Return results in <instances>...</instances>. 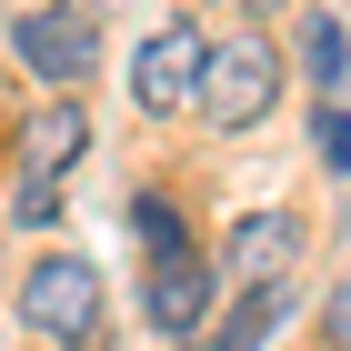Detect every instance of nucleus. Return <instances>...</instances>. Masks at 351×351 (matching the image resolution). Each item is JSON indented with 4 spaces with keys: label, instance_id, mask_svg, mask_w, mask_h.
Listing matches in <instances>:
<instances>
[{
    "label": "nucleus",
    "instance_id": "obj_4",
    "mask_svg": "<svg viewBox=\"0 0 351 351\" xmlns=\"http://www.w3.org/2000/svg\"><path fill=\"white\" fill-rule=\"evenodd\" d=\"M10 51H21L30 81L81 90L90 71H101V21H90V10H71V0H40V10H21V21H10Z\"/></svg>",
    "mask_w": 351,
    "mask_h": 351
},
{
    "label": "nucleus",
    "instance_id": "obj_2",
    "mask_svg": "<svg viewBox=\"0 0 351 351\" xmlns=\"http://www.w3.org/2000/svg\"><path fill=\"white\" fill-rule=\"evenodd\" d=\"M21 322L51 351H90L101 341V271H90L81 251H40V261L21 271Z\"/></svg>",
    "mask_w": 351,
    "mask_h": 351
},
{
    "label": "nucleus",
    "instance_id": "obj_5",
    "mask_svg": "<svg viewBox=\"0 0 351 351\" xmlns=\"http://www.w3.org/2000/svg\"><path fill=\"white\" fill-rule=\"evenodd\" d=\"M201 21H151V40L131 51V101L151 121H191V90H201Z\"/></svg>",
    "mask_w": 351,
    "mask_h": 351
},
{
    "label": "nucleus",
    "instance_id": "obj_8",
    "mask_svg": "<svg viewBox=\"0 0 351 351\" xmlns=\"http://www.w3.org/2000/svg\"><path fill=\"white\" fill-rule=\"evenodd\" d=\"M291 311H301V281H261V291H231V311H221V322L201 331L191 351H261L271 331L291 322Z\"/></svg>",
    "mask_w": 351,
    "mask_h": 351
},
{
    "label": "nucleus",
    "instance_id": "obj_9",
    "mask_svg": "<svg viewBox=\"0 0 351 351\" xmlns=\"http://www.w3.org/2000/svg\"><path fill=\"white\" fill-rule=\"evenodd\" d=\"M291 60L311 71V90H322V101H341V0H311V10H301Z\"/></svg>",
    "mask_w": 351,
    "mask_h": 351
},
{
    "label": "nucleus",
    "instance_id": "obj_1",
    "mask_svg": "<svg viewBox=\"0 0 351 351\" xmlns=\"http://www.w3.org/2000/svg\"><path fill=\"white\" fill-rule=\"evenodd\" d=\"M281 110V51L261 30H231V40H201V90H191V121L211 131H261Z\"/></svg>",
    "mask_w": 351,
    "mask_h": 351
},
{
    "label": "nucleus",
    "instance_id": "obj_3",
    "mask_svg": "<svg viewBox=\"0 0 351 351\" xmlns=\"http://www.w3.org/2000/svg\"><path fill=\"white\" fill-rule=\"evenodd\" d=\"M301 261H311V211L261 201V211L231 221V241H221L211 281H221V291H261V281H301Z\"/></svg>",
    "mask_w": 351,
    "mask_h": 351
},
{
    "label": "nucleus",
    "instance_id": "obj_13",
    "mask_svg": "<svg viewBox=\"0 0 351 351\" xmlns=\"http://www.w3.org/2000/svg\"><path fill=\"white\" fill-rule=\"evenodd\" d=\"M241 10H281V0H241Z\"/></svg>",
    "mask_w": 351,
    "mask_h": 351
},
{
    "label": "nucleus",
    "instance_id": "obj_7",
    "mask_svg": "<svg viewBox=\"0 0 351 351\" xmlns=\"http://www.w3.org/2000/svg\"><path fill=\"white\" fill-rule=\"evenodd\" d=\"M90 151V110H81V90H60V101H40L21 121V181H60V171Z\"/></svg>",
    "mask_w": 351,
    "mask_h": 351
},
{
    "label": "nucleus",
    "instance_id": "obj_11",
    "mask_svg": "<svg viewBox=\"0 0 351 351\" xmlns=\"http://www.w3.org/2000/svg\"><path fill=\"white\" fill-rule=\"evenodd\" d=\"M341 121H351L341 101L311 110V151H322V181H331V191H341V171H351V131H341Z\"/></svg>",
    "mask_w": 351,
    "mask_h": 351
},
{
    "label": "nucleus",
    "instance_id": "obj_12",
    "mask_svg": "<svg viewBox=\"0 0 351 351\" xmlns=\"http://www.w3.org/2000/svg\"><path fill=\"white\" fill-rule=\"evenodd\" d=\"M10 221H21V231H51L60 221V181H21L10 191Z\"/></svg>",
    "mask_w": 351,
    "mask_h": 351
},
{
    "label": "nucleus",
    "instance_id": "obj_10",
    "mask_svg": "<svg viewBox=\"0 0 351 351\" xmlns=\"http://www.w3.org/2000/svg\"><path fill=\"white\" fill-rule=\"evenodd\" d=\"M131 241H141V261L191 251V221H181V201H171V191H131Z\"/></svg>",
    "mask_w": 351,
    "mask_h": 351
},
{
    "label": "nucleus",
    "instance_id": "obj_6",
    "mask_svg": "<svg viewBox=\"0 0 351 351\" xmlns=\"http://www.w3.org/2000/svg\"><path fill=\"white\" fill-rule=\"evenodd\" d=\"M211 301H221V281H211V251H201V241H191V251H161V261L141 271V322L171 331V341H191V331L211 322Z\"/></svg>",
    "mask_w": 351,
    "mask_h": 351
}]
</instances>
